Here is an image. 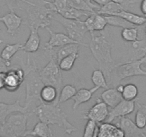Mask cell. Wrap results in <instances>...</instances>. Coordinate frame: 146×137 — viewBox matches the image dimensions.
<instances>
[{
  "label": "cell",
  "mask_w": 146,
  "mask_h": 137,
  "mask_svg": "<svg viewBox=\"0 0 146 137\" xmlns=\"http://www.w3.org/2000/svg\"><path fill=\"white\" fill-rule=\"evenodd\" d=\"M109 110L108 106L102 101V99H98L96 104L83 114V119L93 120L98 124H100L106 121L109 114Z\"/></svg>",
  "instance_id": "7c38bea8"
},
{
  "label": "cell",
  "mask_w": 146,
  "mask_h": 137,
  "mask_svg": "<svg viewBox=\"0 0 146 137\" xmlns=\"http://www.w3.org/2000/svg\"><path fill=\"white\" fill-rule=\"evenodd\" d=\"M105 19L107 21L108 24L113 26H116V27L120 28H126L133 26L135 25L132 24L131 23L128 22L124 19L123 18L120 17L119 16H114V15H104Z\"/></svg>",
  "instance_id": "f546056e"
},
{
  "label": "cell",
  "mask_w": 146,
  "mask_h": 137,
  "mask_svg": "<svg viewBox=\"0 0 146 137\" xmlns=\"http://www.w3.org/2000/svg\"><path fill=\"white\" fill-rule=\"evenodd\" d=\"M25 72L22 67L10 68L5 74V89L9 92H15L25 82Z\"/></svg>",
  "instance_id": "30bf717a"
},
{
  "label": "cell",
  "mask_w": 146,
  "mask_h": 137,
  "mask_svg": "<svg viewBox=\"0 0 146 137\" xmlns=\"http://www.w3.org/2000/svg\"><path fill=\"white\" fill-rule=\"evenodd\" d=\"M123 99L127 101H132L137 99L138 89L134 84H127L125 85L122 92Z\"/></svg>",
  "instance_id": "836d02e7"
},
{
  "label": "cell",
  "mask_w": 146,
  "mask_h": 137,
  "mask_svg": "<svg viewBox=\"0 0 146 137\" xmlns=\"http://www.w3.org/2000/svg\"><path fill=\"white\" fill-rule=\"evenodd\" d=\"M22 44L20 43H17V44H7L4 49H2V52H1V56L0 57H2L3 59L6 60H9L10 61L12 59V57L17 54L19 51H22Z\"/></svg>",
  "instance_id": "f1b7e54d"
},
{
  "label": "cell",
  "mask_w": 146,
  "mask_h": 137,
  "mask_svg": "<svg viewBox=\"0 0 146 137\" xmlns=\"http://www.w3.org/2000/svg\"><path fill=\"white\" fill-rule=\"evenodd\" d=\"M10 12L2 16H0V22H2L7 28L8 34L13 37L17 32L22 24V17L15 13L12 6H9Z\"/></svg>",
  "instance_id": "4fadbf2b"
},
{
  "label": "cell",
  "mask_w": 146,
  "mask_h": 137,
  "mask_svg": "<svg viewBox=\"0 0 146 137\" xmlns=\"http://www.w3.org/2000/svg\"><path fill=\"white\" fill-rule=\"evenodd\" d=\"M2 123L0 122V126H2Z\"/></svg>",
  "instance_id": "f907efd6"
},
{
  "label": "cell",
  "mask_w": 146,
  "mask_h": 137,
  "mask_svg": "<svg viewBox=\"0 0 146 137\" xmlns=\"http://www.w3.org/2000/svg\"><path fill=\"white\" fill-rule=\"evenodd\" d=\"M30 34L25 44L22 46V51L27 53H35L38 51L40 47L41 39L38 33V29L29 28Z\"/></svg>",
  "instance_id": "ac0fdd59"
},
{
  "label": "cell",
  "mask_w": 146,
  "mask_h": 137,
  "mask_svg": "<svg viewBox=\"0 0 146 137\" xmlns=\"http://www.w3.org/2000/svg\"><path fill=\"white\" fill-rule=\"evenodd\" d=\"M13 1H15V0H8V5H12Z\"/></svg>",
  "instance_id": "7dc6e473"
},
{
  "label": "cell",
  "mask_w": 146,
  "mask_h": 137,
  "mask_svg": "<svg viewBox=\"0 0 146 137\" xmlns=\"http://www.w3.org/2000/svg\"><path fill=\"white\" fill-rule=\"evenodd\" d=\"M92 2L96 3L97 5H98L99 6L102 7L103 5H105V4H107L108 2H109L110 1H111V0H92Z\"/></svg>",
  "instance_id": "ee69618b"
},
{
  "label": "cell",
  "mask_w": 146,
  "mask_h": 137,
  "mask_svg": "<svg viewBox=\"0 0 146 137\" xmlns=\"http://www.w3.org/2000/svg\"><path fill=\"white\" fill-rule=\"evenodd\" d=\"M91 79L95 86H98L100 89H108V85L106 78L104 75L103 72L100 69H95L93 71L91 76Z\"/></svg>",
  "instance_id": "e575fe53"
},
{
  "label": "cell",
  "mask_w": 146,
  "mask_h": 137,
  "mask_svg": "<svg viewBox=\"0 0 146 137\" xmlns=\"http://www.w3.org/2000/svg\"><path fill=\"white\" fill-rule=\"evenodd\" d=\"M117 125L124 132L125 136L127 137H146V132L144 128H140L130 118L122 117Z\"/></svg>",
  "instance_id": "9a60e30c"
},
{
  "label": "cell",
  "mask_w": 146,
  "mask_h": 137,
  "mask_svg": "<svg viewBox=\"0 0 146 137\" xmlns=\"http://www.w3.org/2000/svg\"><path fill=\"white\" fill-rule=\"evenodd\" d=\"M130 43L133 49L130 61L138 60L143 58L146 54V40H137Z\"/></svg>",
  "instance_id": "603a6c76"
},
{
  "label": "cell",
  "mask_w": 146,
  "mask_h": 137,
  "mask_svg": "<svg viewBox=\"0 0 146 137\" xmlns=\"http://www.w3.org/2000/svg\"><path fill=\"white\" fill-rule=\"evenodd\" d=\"M77 91L78 90H77L76 88L71 84H67L63 86L60 92L57 105L60 106L62 103H64L67 101L72 99L73 96H75Z\"/></svg>",
  "instance_id": "83f0119b"
},
{
  "label": "cell",
  "mask_w": 146,
  "mask_h": 137,
  "mask_svg": "<svg viewBox=\"0 0 146 137\" xmlns=\"http://www.w3.org/2000/svg\"><path fill=\"white\" fill-rule=\"evenodd\" d=\"M4 43H5V41H4L3 40H0V47H2V45L4 44Z\"/></svg>",
  "instance_id": "c3c4849f"
},
{
  "label": "cell",
  "mask_w": 146,
  "mask_h": 137,
  "mask_svg": "<svg viewBox=\"0 0 146 137\" xmlns=\"http://www.w3.org/2000/svg\"><path fill=\"white\" fill-rule=\"evenodd\" d=\"M145 35H146V26H145Z\"/></svg>",
  "instance_id": "681fc988"
},
{
  "label": "cell",
  "mask_w": 146,
  "mask_h": 137,
  "mask_svg": "<svg viewBox=\"0 0 146 137\" xmlns=\"http://www.w3.org/2000/svg\"><path fill=\"white\" fill-rule=\"evenodd\" d=\"M20 96L18 97L16 101L12 104H7L4 102H0V122L3 124L8 116L13 113H29V106L25 105L24 107L20 105Z\"/></svg>",
  "instance_id": "5bb4252c"
},
{
  "label": "cell",
  "mask_w": 146,
  "mask_h": 137,
  "mask_svg": "<svg viewBox=\"0 0 146 137\" xmlns=\"http://www.w3.org/2000/svg\"><path fill=\"white\" fill-rule=\"evenodd\" d=\"M59 94L57 89L52 85H44L40 92V101L45 104H57Z\"/></svg>",
  "instance_id": "7402d4cb"
},
{
  "label": "cell",
  "mask_w": 146,
  "mask_h": 137,
  "mask_svg": "<svg viewBox=\"0 0 146 137\" xmlns=\"http://www.w3.org/2000/svg\"><path fill=\"white\" fill-rule=\"evenodd\" d=\"M140 60H141V61H142V63H143V64H146V54L144 56V57H143V58L140 59Z\"/></svg>",
  "instance_id": "bcb514c9"
},
{
  "label": "cell",
  "mask_w": 146,
  "mask_h": 137,
  "mask_svg": "<svg viewBox=\"0 0 146 137\" xmlns=\"http://www.w3.org/2000/svg\"><path fill=\"white\" fill-rule=\"evenodd\" d=\"M141 60H133L121 64H117L113 68L109 86L116 87L125 79L137 76H146V71L141 68Z\"/></svg>",
  "instance_id": "8992f818"
},
{
  "label": "cell",
  "mask_w": 146,
  "mask_h": 137,
  "mask_svg": "<svg viewBox=\"0 0 146 137\" xmlns=\"http://www.w3.org/2000/svg\"><path fill=\"white\" fill-rule=\"evenodd\" d=\"M138 28L135 26L123 28L121 32V37L124 41L133 42L138 40Z\"/></svg>",
  "instance_id": "d6a6232c"
},
{
  "label": "cell",
  "mask_w": 146,
  "mask_h": 137,
  "mask_svg": "<svg viewBox=\"0 0 146 137\" xmlns=\"http://www.w3.org/2000/svg\"><path fill=\"white\" fill-rule=\"evenodd\" d=\"M140 10L144 16L146 17V0H142L141 4H140Z\"/></svg>",
  "instance_id": "7bdbcfd3"
},
{
  "label": "cell",
  "mask_w": 146,
  "mask_h": 137,
  "mask_svg": "<svg viewBox=\"0 0 146 137\" xmlns=\"http://www.w3.org/2000/svg\"><path fill=\"white\" fill-rule=\"evenodd\" d=\"M137 99L132 101L123 99L115 107L109 110V114L106 119V122H112L115 119L122 117H126L134 111L135 108V102Z\"/></svg>",
  "instance_id": "8fae6325"
},
{
  "label": "cell",
  "mask_w": 146,
  "mask_h": 137,
  "mask_svg": "<svg viewBox=\"0 0 146 137\" xmlns=\"http://www.w3.org/2000/svg\"><path fill=\"white\" fill-rule=\"evenodd\" d=\"M49 62L40 69V74L44 85H52L57 89L59 95L62 86V74L58 61L54 54H52Z\"/></svg>",
  "instance_id": "ba28073f"
},
{
  "label": "cell",
  "mask_w": 146,
  "mask_h": 137,
  "mask_svg": "<svg viewBox=\"0 0 146 137\" xmlns=\"http://www.w3.org/2000/svg\"><path fill=\"white\" fill-rule=\"evenodd\" d=\"M70 6L79 10L95 13L100 8V6L93 2L92 0H67Z\"/></svg>",
  "instance_id": "ffe728a7"
},
{
  "label": "cell",
  "mask_w": 146,
  "mask_h": 137,
  "mask_svg": "<svg viewBox=\"0 0 146 137\" xmlns=\"http://www.w3.org/2000/svg\"><path fill=\"white\" fill-rule=\"evenodd\" d=\"M78 57H79V53H74L62 59L58 62L60 69L64 72H69L71 70Z\"/></svg>",
  "instance_id": "1f68e13d"
},
{
  "label": "cell",
  "mask_w": 146,
  "mask_h": 137,
  "mask_svg": "<svg viewBox=\"0 0 146 137\" xmlns=\"http://www.w3.org/2000/svg\"><path fill=\"white\" fill-rule=\"evenodd\" d=\"M115 88L117 89V90L118 91V92H120V93H122V92H123V88H124V86L122 84H118Z\"/></svg>",
  "instance_id": "f6af8a7d"
},
{
  "label": "cell",
  "mask_w": 146,
  "mask_h": 137,
  "mask_svg": "<svg viewBox=\"0 0 146 137\" xmlns=\"http://www.w3.org/2000/svg\"><path fill=\"white\" fill-rule=\"evenodd\" d=\"M117 16L123 18L126 21L131 23L132 24L136 25V26H140V25H143L146 23L145 16H140V15L128 12L127 10H123Z\"/></svg>",
  "instance_id": "484cf974"
},
{
  "label": "cell",
  "mask_w": 146,
  "mask_h": 137,
  "mask_svg": "<svg viewBox=\"0 0 146 137\" xmlns=\"http://www.w3.org/2000/svg\"><path fill=\"white\" fill-rule=\"evenodd\" d=\"M96 12L95 13H92L90 16H88V18L86 19V20L84 22L85 23V26L88 29V32L90 33L91 36L94 35V19H95V14Z\"/></svg>",
  "instance_id": "f35d334b"
},
{
  "label": "cell",
  "mask_w": 146,
  "mask_h": 137,
  "mask_svg": "<svg viewBox=\"0 0 146 137\" xmlns=\"http://www.w3.org/2000/svg\"><path fill=\"white\" fill-rule=\"evenodd\" d=\"M107 24L108 23L104 15L96 12L95 14V19H94V30L102 32L105 29Z\"/></svg>",
  "instance_id": "74e56055"
},
{
  "label": "cell",
  "mask_w": 146,
  "mask_h": 137,
  "mask_svg": "<svg viewBox=\"0 0 146 137\" xmlns=\"http://www.w3.org/2000/svg\"><path fill=\"white\" fill-rule=\"evenodd\" d=\"M5 74L6 73H0V90L5 89Z\"/></svg>",
  "instance_id": "b9f144b4"
},
{
  "label": "cell",
  "mask_w": 146,
  "mask_h": 137,
  "mask_svg": "<svg viewBox=\"0 0 146 137\" xmlns=\"http://www.w3.org/2000/svg\"><path fill=\"white\" fill-rule=\"evenodd\" d=\"M97 136L99 137H123L124 132L118 125L111 122H104L98 124V131Z\"/></svg>",
  "instance_id": "2e32d148"
},
{
  "label": "cell",
  "mask_w": 146,
  "mask_h": 137,
  "mask_svg": "<svg viewBox=\"0 0 146 137\" xmlns=\"http://www.w3.org/2000/svg\"><path fill=\"white\" fill-rule=\"evenodd\" d=\"M89 48L94 58L98 61L100 69L103 72L109 86L112 72L117 65L112 55L111 42L107 39L105 34L101 33L99 36H91Z\"/></svg>",
  "instance_id": "6da1fadb"
},
{
  "label": "cell",
  "mask_w": 146,
  "mask_h": 137,
  "mask_svg": "<svg viewBox=\"0 0 146 137\" xmlns=\"http://www.w3.org/2000/svg\"><path fill=\"white\" fill-rule=\"evenodd\" d=\"M98 125L95 121L88 119L87 124L84 128L83 137H95L98 135Z\"/></svg>",
  "instance_id": "d590c367"
},
{
  "label": "cell",
  "mask_w": 146,
  "mask_h": 137,
  "mask_svg": "<svg viewBox=\"0 0 146 137\" xmlns=\"http://www.w3.org/2000/svg\"><path fill=\"white\" fill-rule=\"evenodd\" d=\"M136 111L135 117V123L140 128H145L146 126V106L135 102Z\"/></svg>",
  "instance_id": "4316f807"
},
{
  "label": "cell",
  "mask_w": 146,
  "mask_h": 137,
  "mask_svg": "<svg viewBox=\"0 0 146 137\" xmlns=\"http://www.w3.org/2000/svg\"><path fill=\"white\" fill-rule=\"evenodd\" d=\"M32 113L16 112L8 116L0 126V136L6 137L25 136L27 121Z\"/></svg>",
  "instance_id": "5b68a950"
},
{
  "label": "cell",
  "mask_w": 146,
  "mask_h": 137,
  "mask_svg": "<svg viewBox=\"0 0 146 137\" xmlns=\"http://www.w3.org/2000/svg\"><path fill=\"white\" fill-rule=\"evenodd\" d=\"M11 65V60H6L0 57V73H6L9 69H10Z\"/></svg>",
  "instance_id": "ab89813d"
},
{
  "label": "cell",
  "mask_w": 146,
  "mask_h": 137,
  "mask_svg": "<svg viewBox=\"0 0 146 137\" xmlns=\"http://www.w3.org/2000/svg\"><path fill=\"white\" fill-rule=\"evenodd\" d=\"M100 88L98 86H95V87L92 88V89H85V88H82V89L77 91L75 96L72 98L73 99V101H74V104H73L72 106L73 110L75 111L77 109V108L79 107V106H80L81 104H85V103L89 101L92 99L94 94Z\"/></svg>",
  "instance_id": "e0dca14e"
},
{
  "label": "cell",
  "mask_w": 146,
  "mask_h": 137,
  "mask_svg": "<svg viewBox=\"0 0 146 137\" xmlns=\"http://www.w3.org/2000/svg\"><path fill=\"white\" fill-rule=\"evenodd\" d=\"M125 10L123 7L116 2L110 1L103 6L100 7L99 9L97 11V13L102 15H114L117 16L120 12Z\"/></svg>",
  "instance_id": "d4e9b609"
},
{
  "label": "cell",
  "mask_w": 146,
  "mask_h": 137,
  "mask_svg": "<svg viewBox=\"0 0 146 137\" xmlns=\"http://www.w3.org/2000/svg\"><path fill=\"white\" fill-rule=\"evenodd\" d=\"M23 1L27 5L25 7L27 24L29 28H47L51 24V20L54 12L47 6L35 5L27 0Z\"/></svg>",
  "instance_id": "277c9868"
},
{
  "label": "cell",
  "mask_w": 146,
  "mask_h": 137,
  "mask_svg": "<svg viewBox=\"0 0 146 137\" xmlns=\"http://www.w3.org/2000/svg\"><path fill=\"white\" fill-rule=\"evenodd\" d=\"M22 67L25 72V105L30 106L31 103L35 100H39L41 102L40 92L44 84L40 76V68L31 61L29 55H28L26 64L22 63Z\"/></svg>",
  "instance_id": "3957f363"
},
{
  "label": "cell",
  "mask_w": 146,
  "mask_h": 137,
  "mask_svg": "<svg viewBox=\"0 0 146 137\" xmlns=\"http://www.w3.org/2000/svg\"><path fill=\"white\" fill-rule=\"evenodd\" d=\"M52 19L62 25L65 29L67 34L72 40L82 43L85 47H89V45L83 42V38L85 34L88 32L84 22L80 19H70L62 16L59 14L54 12Z\"/></svg>",
  "instance_id": "52a82bcc"
},
{
  "label": "cell",
  "mask_w": 146,
  "mask_h": 137,
  "mask_svg": "<svg viewBox=\"0 0 146 137\" xmlns=\"http://www.w3.org/2000/svg\"><path fill=\"white\" fill-rule=\"evenodd\" d=\"M43 3L49 7L55 13H59L61 11L64 10L69 5L67 0H54L52 2L44 1Z\"/></svg>",
  "instance_id": "8d00e7d4"
},
{
  "label": "cell",
  "mask_w": 146,
  "mask_h": 137,
  "mask_svg": "<svg viewBox=\"0 0 146 137\" xmlns=\"http://www.w3.org/2000/svg\"><path fill=\"white\" fill-rule=\"evenodd\" d=\"M33 114H36L40 121L49 125H57L61 127L69 135L78 130V128L69 122L67 114L56 102L52 104L40 102V105L34 109Z\"/></svg>",
  "instance_id": "7a4b0ae2"
},
{
  "label": "cell",
  "mask_w": 146,
  "mask_h": 137,
  "mask_svg": "<svg viewBox=\"0 0 146 137\" xmlns=\"http://www.w3.org/2000/svg\"><path fill=\"white\" fill-rule=\"evenodd\" d=\"M26 136H33L52 137L54 136L52 130L50 125L43 121H39L35 124V127L32 130H27L25 134Z\"/></svg>",
  "instance_id": "44dd1931"
},
{
  "label": "cell",
  "mask_w": 146,
  "mask_h": 137,
  "mask_svg": "<svg viewBox=\"0 0 146 137\" xmlns=\"http://www.w3.org/2000/svg\"><path fill=\"white\" fill-rule=\"evenodd\" d=\"M46 29L50 34V40L47 43L44 44L43 49L47 52L50 53V56L52 54H54L53 51H54V49L62 47L64 45H67V44H78L80 46L84 47L82 43H80L75 40H72L67 34H64L62 33H55V32H52L49 27L46 28Z\"/></svg>",
  "instance_id": "9c48e42d"
},
{
  "label": "cell",
  "mask_w": 146,
  "mask_h": 137,
  "mask_svg": "<svg viewBox=\"0 0 146 137\" xmlns=\"http://www.w3.org/2000/svg\"><path fill=\"white\" fill-rule=\"evenodd\" d=\"M100 99L108 106V107L113 108L115 107L123 100L122 94L117 90L115 87L108 88L100 95Z\"/></svg>",
  "instance_id": "d6986e66"
},
{
  "label": "cell",
  "mask_w": 146,
  "mask_h": 137,
  "mask_svg": "<svg viewBox=\"0 0 146 137\" xmlns=\"http://www.w3.org/2000/svg\"><path fill=\"white\" fill-rule=\"evenodd\" d=\"M57 14H60L63 17L67 18V19H80V18L82 17V16H87L88 17L92 13L85 12V11L79 10V9H77L68 5L64 10L61 11V12H60Z\"/></svg>",
  "instance_id": "cb8c5ba5"
},
{
  "label": "cell",
  "mask_w": 146,
  "mask_h": 137,
  "mask_svg": "<svg viewBox=\"0 0 146 137\" xmlns=\"http://www.w3.org/2000/svg\"><path fill=\"white\" fill-rule=\"evenodd\" d=\"M80 44H70L62 47L60 49L57 51L56 57L57 61H59L64 57L70 55V54H74V53H79Z\"/></svg>",
  "instance_id": "4dcf8cb0"
},
{
  "label": "cell",
  "mask_w": 146,
  "mask_h": 137,
  "mask_svg": "<svg viewBox=\"0 0 146 137\" xmlns=\"http://www.w3.org/2000/svg\"><path fill=\"white\" fill-rule=\"evenodd\" d=\"M111 1L119 4V5H120L123 7V8L125 10L128 11L130 5H133L135 3H137L140 0H111Z\"/></svg>",
  "instance_id": "60d3db41"
}]
</instances>
